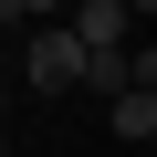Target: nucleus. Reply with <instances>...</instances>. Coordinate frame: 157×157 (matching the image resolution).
<instances>
[{
	"instance_id": "f257e3e1",
	"label": "nucleus",
	"mask_w": 157,
	"mask_h": 157,
	"mask_svg": "<svg viewBox=\"0 0 157 157\" xmlns=\"http://www.w3.org/2000/svg\"><path fill=\"white\" fill-rule=\"evenodd\" d=\"M21 84H42V94H73V84H84V42H73V21H52V32L21 42Z\"/></svg>"
},
{
	"instance_id": "f03ea898",
	"label": "nucleus",
	"mask_w": 157,
	"mask_h": 157,
	"mask_svg": "<svg viewBox=\"0 0 157 157\" xmlns=\"http://www.w3.org/2000/svg\"><path fill=\"white\" fill-rule=\"evenodd\" d=\"M73 42L84 52H136V11L126 0H73Z\"/></svg>"
},
{
	"instance_id": "7ed1b4c3",
	"label": "nucleus",
	"mask_w": 157,
	"mask_h": 157,
	"mask_svg": "<svg viewBox=\"0 0 157 157\" xmlns=\"http://www.w3.org/2000/svg\"><path fill=\"white\" fill-rule=\"evenodd\" d=\"M115 136H157V94L126 84V94H115Z\"/></svg>"
},
{
	"instance_id": "20e7f679",
	"label": "nucleus",
	"mask_w": 157,
	"mask_h": 157,
	"mask_svg": "<svg viewBox=\"0 0 157 157\" xmlns=\"http://www.w3.org/2000/svg\"><path fill=\"white\" fill-rule=\"evenodd\" d=\"M126 63H136V52H84V84H94V94H126Z\"/></svg>"
},
{
	"instance_id": "39448f33",
	"label": "nucleus",
	"mask_w": 157,
	"mask_h": 157,
	"mask_svg": "<svg viewBox=\"0 0 157 157\" xmlns=\"http://www.w3.org/2000/svg\"><path fill=\"white\" fill-rule=\"evenodd\" d=\"M126 11H136V21H157V0H126Z\"/></svg>"
},
{
	"instance_id": "423d86ee",
	"label": "nucleus",
	"mask_w": 157,
	"mask_h": 157,
	"mask_svg": "<svg viewBox=\"0 0 157 157\" xmlns=\"http://www.w3.org/2000/svg\"><path fill=\"white\" fill-rule=\"evenodd\" d=\"M0 115H11V84H0Z\"/></svg>"
},
{
	"instance_id": "0eeeda50",
	"label": "nucleus",
	"mask_w": 157,
	"mask_h": 157,
	"mask_svg": "<svg viewBox=\"0 0 157 157\" xmlns=\"http://www.w3.org/2000/svg\"><path fill=\"white\" fill-rule=\"evenodd\" d=\"M0 157H11V136H0Z\"/></svg>"
},
{
	"instance_id": "6e6552de",
	"label": "nucleus",
	"mask_w": 157,
	"mask_h": 157,
	"mask_svg": "<svg viewBox=\"0 0 157 157\" xmlns=\"http://www.w3.org/2000/svg\"><path fill=\"white\" fill-rule=\"evenodd\" d=\"M0 32H11V21H0Z\"/></svg>"
}]
</instances>
